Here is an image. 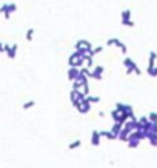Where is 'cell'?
Wrapping results in <instances>:
<instances>
[{
    "label": "cell",
    "mask_w": 157,
    "mask_h": 168,
    "mask_svg": "<svg viewBox=\"0 0 157 168\" xmlns=\"http://www.w3.org/2000/svg\"><path fill=\"white\" fill-rule=\"evenodd\" d=\"M16 10H17V5L16 3H6V5H3L2 8H0V11L5 14V19H10L11 17V13L16 11Z\"/></svg>",
    "instance_id": "1"
},
{
    "label": "cell",
    "mask_w": 157,
    "mask_h": 168,
    "mask_svg": "<svg viewBox=\"0 0 157 168\" xmlns=\"http://www.w3.org/2000/svg\"><path fill=\"white\" fill-rule=\"evenodd\" d=\"M77 110H79L80 114H86V113H89V110H91V103H89L86 99H83V100L77 105Z\"/></svg>",
    "instance_id": "2"
},
{
    "label": "cell",
    "mask_w": 157,
    "mask_h": 168,
    "mask_svg": "<svg viewBox=\"0 0 157 168\" xmlns=\"http://www.w3.org/2000/svg\"><path fill=\"white\" fill-rule=\"evenodd\" d=\"M100 139H102L100 133H99L97 130H94L92 134H91V145H92V146H99V145H100Z\"/></svg>",
    "instance_id": "3"
},
{
    "label": "cell",
    "mask_w": 157,
    "mask_h": 168,
    "mask_svg": "<svg viewBox=\"0 0 157 168\" xmlns=\"http://www.w3.org/2000/svg\"><path fill=\"white\" fill-rule=\"evenodd\" d=\"M105 71V68L102 66V65H99V66H96L92 71H91V77H94V79H97V80H100L102 79V73Z\"/></svg>",
    "instance_id": "4"
},
{
    "label": "cell",
    "mask_w": 157,
    "mask_h": 168,
    "mask_svg": "<svg viewBox=\"0 0 157 168\" xmlns=\"http://www.w3.org/2000/svg\"><path fill=\"white\" fill-rule=\"evenodd\" d=\"M79 74H80V70H79V68L71 66V68H69V71H68V79H69V80H77Z\"/></svg>",
    "instance_id": "5"
},
{
    "label": "cell",
    "mask_w": 157,
    "mask_h": 168,
    "mask_svg": "<svg viewBox=\"0 0 157 168\" xmlns=\"http://www.w3.org/2000/svg\"><path fill=\"white\" fill-rule=\"evenodd\" d=\"M122 128H123V125H122V123H114V125H112V128H111V133H112V134L117 137V136L120 134Z\"/></svg>",
    "instance_id": "6"
},
{
    "label": "cell",
    "mask_w": 157,
    "mask_h": 168,
    "mask_svg": "<svg viewBox=\"0 0 157 168\" xmlns=\"http://www.w3.org/2000/svg\"><path fill=\"white\" fill-rule=\"evenodd\" d=\"M100 133V136H103V137H106V139H109V140H112V139H117L111 131H99Z\"/></svg>",
    "instance_id": "7"
},
{
    "label": "cell",
    "mask_w": 157,
    "mask_h": 168,
    "mask_svg": "<svg viewBox=\"0 0 157 168\" xmlns=\"http://www.w3.org/2000/svg\"><path fill=\"white\" fill-rule=\"evenodd\" d=\"M80 145H82V140H79V139H77V140L71 142V143L68 145V148H69V150H76V148H79Z\"/></svg>",
    "instance_id": "8"
},
{
    "label": "cell",
    "mask_w": 157,
    "mask_h": 168,
    "mask_svg": "<svg viewBox=\"0 0 157 168\" xmlns=\"http://www.w3.org/2000/svg\"><path fill=\"white\" fill-rule=\"evenodd\" d=\"M129 17H131V11H123L122 13V22H129Z\"/></svg>",
    "instance_id": "9"
},
{
    "label": "cell",
    "mask_w": 157,
    "mask_h": 168,
    "mask_svg": "<svg viewBox=\"0 0 157 168\" xmlns=\"http://www.w3.org/2000/svg\"><path fill=\"white\" fill-rule=\"evenodd\" d=\"M148 139H149V143L152 146H157V134H149Z\"/></svg>",
    "instance_id": "10"
},
{
    "label": "cell",
    "mask_w": 157,
    "mask_h": 168,
    "mask_svg": "<svg viewBox=\"0 0 157 168\" xmlns=\"http://www.w3.org/2000/svg\"><path fill=\"white\" fill-rule=\"evenodd\" d=\"M86 100H88L89 103H97V102H100V97H97V96H88Z\"/></svg>",
    "instance_id": "11"
},
{
    "label": "cell",
    "mask_w": 157,
    "mask_h": 168,
    "mask_svg": "<svg viewBox=\"0 0 157 168\" xmlns=\"http://www.w3.org/2000/svg\"><path fill=\"white\" fill-rule=\"evenodd\" d=\"M36 105V102L34 100H28V102H25L23 103V110H29V108H33Z\"/></svg>",
    "instance_id": "12"
},
{
    "label": "cell",
    "mask_w": 157,
    "mask_h": 168,
    "mask_svg": "<svg viewBox=\"0 0 157 168\" xmlns=\"http://www.w3.org/2000/svg\"><path fill=\"white\" fill-rule=\"evenodd\" d=\"M33 36H34V28H29L28 33H26V40L31 42V40H33Z\"/></svg>",
    "instance_id": "13"
},
{
    "label": "cell",
    "mask_w": 157,
    "mask_h": 168,
    "mask_svg": "<svg viewBox=\"0 0 157 168\" xmlns=\"http://www.w3.org/2000/svg\"><path fill=\"white\" fill-rule=\"evenodd\" d=\"M119 43H120V40L116 39V37H114V39H108V42H106V45H109V46H111V45H117V46H119Z\"/></svg>",
    "instance_id": "14"
},
{
    "label": "cell",
    "mask_w": 157,
    "mask_h": 168,
    "mask_svg": "<svg viewBox=\"0 0 157 168\" xmlns=\"http://www.w3.org/2000/svg\"><path fill=\"white\" fill-rule=\"evenodd\" d=\"M128 145H129L131 148H135V146L139 145V140H135V139H128Z\"/></svg>",
    "instance_id": "15"
},
{
    "label": "cell",
    "mask_w": 157,
    "mask_h": 168,
    "mask_svg": "<svg viewBox=\"0 0 157 168\" xmlns=\"http://www.w3.org/2000/svg\"><path fill=\"white\" fill-rule=\"evenodd\" d=\"M149 120H151V123H157V114L155 113H151L149 114Z\"/></svg>",
    "instance_id": "16"
},
{
    "label": "cell",
    "mask_w": 157,
    "mask_h": 168,
    "mask_svg": "<svg viewBox=\"0 0 157 168\" xmlns=\"http://www.w3.org/2000/svg\"><path fill=\"white\" fill-rule=\"evenodd\" d=\"M0 53H5V51H3V43H2V42H0Z\"/></svg>",
    "instance_id": "17"
}]
</instances>
